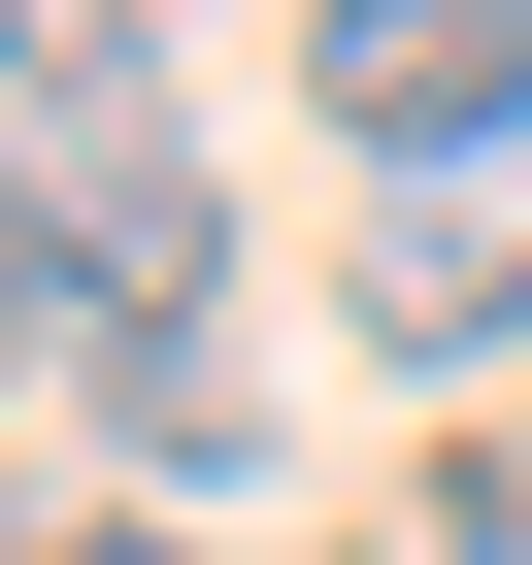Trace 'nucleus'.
I'll use <instances>...</instances> for the list:
<instances>
[{"label": "nucleus", "mask_w": 532, "mask_h": 565, "mask_svg": "<svg viewBox=\"0 0 532 565\" xmlns=\"http://www.w3.org/2000/svg\"><path fill=\"white\" fill-rule=\"evenodd\" d=\"M300 100H333V167H366V200H466V167L532 134V0H333Z\"/></svg>", "instance_id": "obj_1"}, {"label": "nucleus", "mask_w": 532, "mask_h": 565, "mask_svg": "<svg viewBox=\"0 0 532 565\" xmlns=\"http://www.w3.org/2000/svg\"><path fill=\"white\" fill-rule=\"evenodd\" d=\"M499 333H532V200L466 167V200H366V366H433L466 433H499Z\"/></svg>", "instance_id": "obj_2"}, {"label": "nucleus", "mask_w": 532, "mask_h": 565, "mask_svg": "<svg viewBox=\"0 0 532 565\" xmlns=\"http://www.w3.org/2000/svg\"><path fill=\"white\" fill-rule=\"evenodd\" d=\"M400 565H532V399H499V433H433V499H400Z\"/></svg>", "instance_id": "obj_3"}]
</instances>
